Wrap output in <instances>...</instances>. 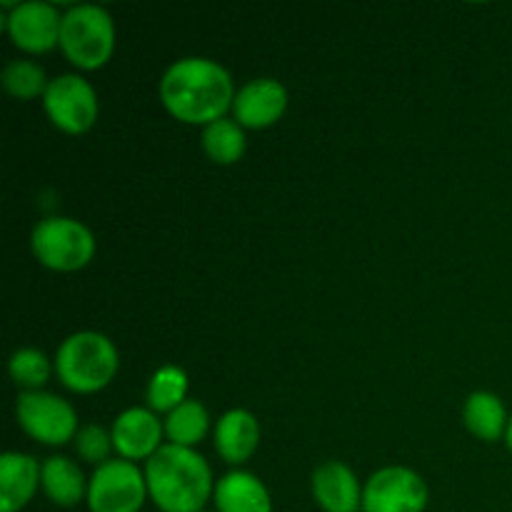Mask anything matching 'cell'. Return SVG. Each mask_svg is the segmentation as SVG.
Here are the masks:
<instances>
[{"label":"cell","instance_id":"6da1fadb","mask_svg":"<svg viewBox=\"0 0 512 512\" xmlns=\"http://www.w3.org/2000/svg\"><path fill=\"white\" fill-rule=\"evenodd\" d=\"M238 90L220 63L210 58H180L160 78V103L180 123L210 125L233 110Z\"/></svg>","mask_w":512,"mask_h":512},{"label":"cell","instance_id":"7a4b0ae2","mask_svg":"<svg viewBox=\"0 0 512 512\" xmlns=\"http://www.w3.org/2000/svg\"><path fill=\"white\" fill-rule=\"evenodd\" d=\"M148 498L160 512H203L215 483L208 460L193 448L165 443L145 463Z\"/></svg>","mask_w":512,"mask_h":512},{"label":"cell","instance_id":"3957f363","mask_svg":"<svg viewBox=\"0 0 512 512\" xmlns=\"http://www.w3.org/2000/svg\"><path fill=\"white\" fill-rule=\"evenodd\" d=\"M55 375L68 390L80 395L108 388L118 375L120 358L113 340L95 330L68 335L55 353Z\"/></svg>","mask_w":512,"mask_h":512},{"label":"cell","instance_id":"277c9868","mask_svg":"<svg viewBox=\"0 0 512 512\" xmlns=\"http://www.w3.org/2000/svg\"><path fill=\"white\" fill-rule=\"evenodd\" d=\"M60 50L80 70H98L113 58L115 23L100 5H73L63 13Z\"/></svg>","mask_w":512,"mask_h":512},{"label":"cell","instance_id":"5b68a950","mask_svg":"<svg viewBox=\"0 0 512 512\" xmlns=\"http://www.w3.org/2000/svg\"><path fill=\"white\" fill-rule=\"evenodd\" d=\"M30 248L40 265L58 273H75L95 255V238L88 225L73 218H45L30 233Z\"/></svg>","mask_w":512,"mask_h":512},{"label":"cell","instance_id":"8992f818","mask_svg":"<svg viewBox=\"0 0 512 512\" xmlns=\"http://www.w3.org/2000/svg\"><path fill=\"white\" fill-rule=\"evenodd\" d=\"M148 498L145 473L130 460H108L98 465L88 480L90 512H140Z\"/></svg>","mask_w":512,"mask_h":512},{"label":"cell","instance_id":"52a82bcc","mask_svg":"<svg viewBox=\"0 0 512 512\" xmlns=\"http://www.w3.org/2000/svg\"><path fill=\"white\" fill-rule=\"evenodd\" d=\"M15 418L28 438L40 445H50V448L70 443L80 430L73 405L65 403L58 395L43 393V390L20 393L18 403H15Z\"/></svg>","mask_w":512,"mask_h":512},{"label":"cell","instance_id":"ba28073f","mask_svg":"<svg viewBox=\"0 0 512 512\" xmlns=\"http://www.w3.org/2000/svg\"><path fill=\"white\" fill-rule=\"evenodd\" d=\"M43 108L50 123L68 135H83L98 120V93L80 75H58L48 83Z\"/></svg>","mask_w":512,"mask_h":512},{"label":"cell","instance_id":"9c48e42d","mask_svg":"<svg viewBox=\"0 0 512 512\" xmlns=\"http://www.w3.org/2000/svg\"><path fill=\"white\" fill-rule=\"evenodd\" d=\"M428 483L403 465L375 470L363 488V512H425Z\"/></svg>","mask_w":512,"mask_h":512},{"label":"cell","instance_id":"30bf717a","mask_svg":"<svg viewBox=\"0 0 512 512\" xmlns=\"http://www.w3.org/2000/svg\"><path fill=\"white\" fill-rule=\"evenodd\" d=\"M8 5V3H5ZM10 13L5 15V30L15 48L23 53L40 55L50 53L55 45H60V25L63 15L53 3L45 0H28V3L8 5Z\"/></svg>","mask_w":512,"mask_h":512},{"label":"cell","instance_id":"8fae6325","mask_svg":"<svg viewBox=\"0 0 512 512\" xmlns=\"http://www.w3.org/2000/svg\"><path fill=\"white\" fill-rule=\"evenodd\" d=\"M110 435H113V448L120 458L130 463L135 460L148 463L163 448L165 425L150 408H128L115 418Z\"/></svg>","mask_w":512,"mask_h":512},{"label":"cell","instance_id":"7c38bea8","mask_svg":"<svg viewBox=\"0 0 512 512\" xmlns=\"http://www.w3.org/2000/svg\"><path fill=\"white\" fill-rule=\"evenodd\" d=\"M285 110H288V90L275 78L248 80L233 100V120L253 130L275 125Z\"/></svg>","mask_w":512,"mask_h":512},{"label":"cell","instance_id":"4fadbf2b","mask_svg":"<svg viewBox=\"0 0 512 512\" xmlns=\"http://www.w3.org/2000/svg\"><path fill=\"white\" fill-rule=\"evenodd\" d=\"M313 500L323 512H360L363 510V488L353 470L340 460L318 465L310 478Z\"/></svg>","mask_w":512,"mask_h":512},{"label":"cell","instance_id":"5bb4252c","mask_svg":"<svg viewBox=\"0 0 512 512\" xmlns=\"http://www.w3.org/2000/svg\"><path fill=\"white\" fill-rule=\"evenodd\" d=\"M43 465L25 453H5L0 458V512H20L40 488Z\"/></svg>","mask_w":512,"mask_h":512},{"label":"cell","instance_id":"9a60e30c","mask_svg":"<svg viewBox=\"0 0 512 512\" xmlns=\"http://www.w3.org/2000/svg\"><path fill=\"white\" fill-rule=\"evenodd\" d=\"M260 445V423L250 410H228L215 425V450L230 465L248 463Z\"/></svg>","mask_w":512,"mask_h":512},{"label":"cell","instance_id":"2e32d148","mask_svg":"<svg viewBox=\"0 0 512 512\" xmlns=\"http://www.w3.org/2000/svg\"><path fill=\"white\" fill-rule=\"evenodd\" d=\"M215 512H273L268 488L248 470H230L215 483Z\"/></svg>","mask_w":512,"mask_h":512},{"label":"cell","instance_id":"e0dca14e","mask_svg":"<svg viewBox=\"0 0 512 512\" xmlns=\"http://www.w3.org/2000/svg\"><path fill=\"white\" fill-rule=\"evenodd\" d=\"M40 488L45 498L58 508H75L80 500L88 498V480H85L80 465H75L70 458H48L43 463L40 473Z\"/></svg>","mask_w":512,"mask_h":512},{"label":"cell","instance_id":"ac0fdd59","mask_svg":"<svg viewBox=\"0 0 512 512\" xmlns=\"http://www.w3.org/2000/svg\"><path fill=\"white\" fill-rule=\"evenodd\" d=\"M463 423L478 440L498 443L508 433L510 418L498 395L488 390H475L463 405Z\"/></svg>","mask_w":512,"mask_h":512},{"label":"cell","instance_id":"d6986e66","mask_svg":"<svg viewBox=\"0 0 512 512\" xmlns=\"http://www.w3.org/2000/svg\"><path fill=\"white\" fill-rule=\"evenodd\" d=\"M165 438L170 445L195 448L210 430V415L200 400H185L180 408L165 415Z\"/></svg>","mask_w":512,"mask_h":512},{"label":"cell","instance_id":"ffe728a7","mask_svg":"<svg viewBox=\"0 0 512 512\" xmlns=\"http://www.w3.org/2000/svg\"><path fill=\"white\" fill-rule=\"evenodd\" d=\"M245 130L233 118H220L203 128V150L213 163L233 165L245 155Z\"/></svg>","mask_w":512,"mask_h":512},{"label":"cell","instance_id":"44dd1931","mask_svg":"<svg viewBox=\"0 0 512 512\" xmlns=\"http://www.w3.org/2000/svg\"><path fill=\"white\" fill-rule=\"evenodd\" d=\"M185 395H188V375H185V370L178 368V365H163L150 378L145 398H148V408L153 413L168 415L188 400Z\"/></svg>","mask_w":512,"mask_h":512},{"label":"cell","instance_id":"7402d4cb","mask_svg":"<svg viewBox=\"0 0 512 512\" xmlns=\"http://www.w3.org/2000/svg\"><path fill=\"white\" fill-rule=\"evenodd\" d=\"M0 83H3L5 93L13 95L15 100H33L43 98L45 90H48L50 80L45 78L43 65H38L35 60H10L3 68V75H0Z\"/></svg>","mask_w":512,"mask_h":512},{"label":"cell","instance_id":"603a6c76","mask_svg":"<svg viewBox=\"0 0 512 512\" xmlns=\"http://www.w3.org/2000/svg\"><path fill=\"white\" fill-rule=\"evenodd\" d=\"M10 378H13L15 385L25 388V393H35V390L43 388L50 380V373H53V365H50L48 355L43 350L35 348H20L10 355Z\"/></svg>","mask_w":512,"mask_h":512},{"label":"cell","instance_id":"cb8c5ba5","mask_svg":"<svg viewBox=\"0 0 512 512\" xmlns=\"http://www.w3.org/2000/svg\"><path fill=\"white\" fill-rule=\"evenodd\" d=\"M75 450H78L80 458L90 465H103L110 460V450L113 448V435L98 423L80 425L78 435H75Z\"/></svg>","mask_w":512,"mask_h":512},{"label":"cell","instance_id":"d4e9b609","mask_svg":"<svg viewBox=\"0 0 512 512\" xmlns=\"http://www.w3.org/2000/svg\"><path fill=\"white\" fill-rule=\"evenodd\" d=\"M505 443H508V448L512 453V415H510V423H508V433H505Z\"/></svg>","mask_w":512,"mask_h":512},{"label":"cell","instance_id":"484cf974","mask_svg":"<svg viewBox=\"0 0 512 512\" xmlns=\"http://www.w3.org/2000/svg\"><path fill=\"white\" fill-rule=\"evenodd\" d=\"M203 512H208V510H203Z\"/></svg>","mask_w":512,"mask_h":512}]
</instances>
